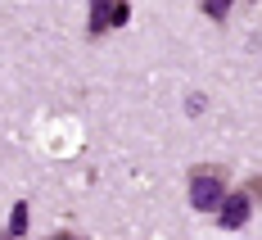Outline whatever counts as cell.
<instances>
[{
    "label": "cell",
    "instance_id": "obj_1",
    "mask_svg": "<svg viewBox=\"0 0 262 240\" xmlns=\"http://www.w3.org/2000/svg\"><path fill=\"white\" fill-rule=\"evenodd\" d=\"M226 199V172L217 168V163H199V168H190V204L194 209H217Z\"/></svg>",
    "mask_w": 262,
    "mask_h": 240
},
{
    "label": "cell",
    "instance_id": "obj_2",
    "mask_svg": "<svg viewBox=\"0 0 262 240\" xmlns=\"http://www.w3.org/2000/svg\"><path fill=\"white\" fill-rule=\"evenodd\" d=\"M131 18V0H91V36H104Z\"/></svg>",
    "mask_w": 262,
    "mask_h": 240
},
{
    "label": "cell",
    "instance_id": "obj_3",
    "mask_svg": "<svg viewBox=\"0 0 262 240\" xmlns=\"http://www.w3.org/2000/svg\"><path fill=\"white\" fill-rule=\"evenodd\" d=\"M253 195H258V186H253V190H231V195L217 204V209H222V213H217V222H222L226 231L244 227V222H249V213H253Z\"/></svg>",
    "mask_w": 262,
    "mask_h": 240
},
{
    "label": "cell",
    "instance_id": "obj_4",
    "mask_svg": "<svg viewBox=\"0 0 262 240\" xmlns=\"http://www.w3.org/2000/svg\"><path fill=\"white\" fill-rule=\"evenodd\" d=\"M231 5H235V0H199V9L208 14L212 23H226V18H231Z\"/></svg>",
    "mask_w": 262,
    "mask_h": 240
},
{
    "label": "cell",
    "instance_id": "obj_5",
    "mask_svg": "<svg viewBox=\"0 0 262 240\" xmlns=\"http://www.w3.org/2000/svg\"><path fill=\"white\" fill-rule=\"evenodd\" d=\"M27 231V204H14V213H9V236L18 240Z\"/></svg>",
    "mask_w": 262,
    "mask_h": 240
},
{
    "label": "cell",
    "instance_id": "obj_6",
    "mask_svg": "<svg viewBox=\"0 0 262 240\" xmlns=\"http://www.w3.org/2000/svg\"><path fill=\"white\" fill-rule=\"evenodd\" d=\"M46 240H81V236H73V231H59V236H46Z\"/></svg>",
    "mask_w": 262,
    "mask_h": 240
},
{
    "label": "cell",
    "instance_id": "obj_7",
    "mask_svg": "<svg viewBox=\"0 0 262 240\" xmlns=\"http://www.w3.org/2000/svg\"><path fill=\"white\" fill-rule=\"evenodd\" d=\"M0 240H14V236H9V231H5V236H0Z\"/></svg>",
    "mask_w": 262,
    "mask_h": 240
}]
</instances>
